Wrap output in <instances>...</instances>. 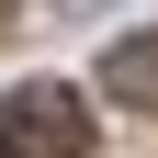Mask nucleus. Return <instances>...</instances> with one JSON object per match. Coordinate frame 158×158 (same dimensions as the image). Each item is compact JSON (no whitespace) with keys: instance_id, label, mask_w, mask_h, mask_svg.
<instances>
[{"instance_id":"f257e3e1","label":"nucleus","mask_w":158,"mask_h":158,"mask_svg":"<svg viewBox=\"0 0 158 158\" xmlns=\"http://www.w3.org/2000/svg\"><path fill=\"white\" fill-rule=\"evenodd\" d=\"M0 158H90V102H79L68 79L0 90Z\"/></svg>"},{"instance_id":"f03ea898","label":"nucleus","mask_w":158,"mask_h":158,"mask_svg":"<svg viewBox=\"0 0 158 158\" xmlns=\"http://www.w3.org/2000/svg\"><path fill=\"white\" fill-rule=\"evenodd\" d=\"M102 90L135 102V113H158V34H113L102 45Z\"/></svg>"},{"instance_id":"7ed1b4c3","label":"nucleus","mask_w":158,"mask_h":158,"mask_svg":"<svg viewBox=\"0 0 158 158\" xmlns=\"http://www.w3.org/2000/svg\"><path fill=\"white\" fill-rule=\"evenodd\" d=\"M11 23H34V0H0V34H11Z\"/></svg>"},{"instance_id":"20e7f679","label":"nucleus","mask_w":158,"mask_h":158,"mask_svg":"<svg viewBox=\"0 0 158 158\" xmlns=\"http://www.w3.org/2000/svg\"><path fill=\"white\" fill-rule=\"evenodd\" d=\"M56 11H102V0H56Z\"/></svg>"}]
</instances>
